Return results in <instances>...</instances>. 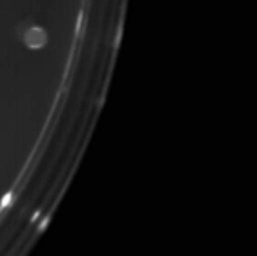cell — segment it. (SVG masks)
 <instances>
[{
	"instance_id": "6da1fadb",
	"label": "cell",
	"mask_w": 257,
	"mask_h": 256,
	"mask_svg": "<svg viewBox=\"0 0 257 256\" xmlns=\"http://www.w3.org/2000/svg\"><path fill=\"white\" fill-rule=\"evenodd\" d=\"M48 42V34H46L44 28L41 27H32L25 32V44L32 49H41Z\"/></svg>"
}]
</instances>
